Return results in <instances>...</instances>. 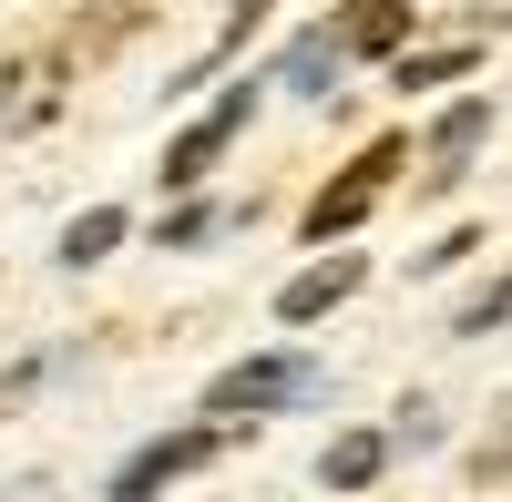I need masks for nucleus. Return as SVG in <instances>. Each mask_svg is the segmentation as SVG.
Instances as JSON below:
<instances>
[{
    "label": "nucleus",
    "instance_id": "nucleus-1",
    "mask_svg": "<svg viewBox=\"0 0 512 502\" xmlns=\"http://www.w3.org/2000/svg\"><path fill=\"white\" fill-rule=\"evenodd\" d=\"M400 164H410L400 144H369V154L349 164V175H338V185H328V195L308 205V236H318V246H328V236H349V226L369 216V205H379V195H390V175H400Z\"/></svg>",
    "mask_w": 512,
    "mask_h": 502
},
{
    "label": "nucleus",
    "instance_id": "nucleus-2",
    "mask_svg": "<svg viewBox=\"0 0 512 502\" xmlns=\"http://www.w3.org/2000/svg\"><path fill=\"white\" fill-rule=\"evenodd\" d=\"M287 400H318V369L308 359H246V369H226V380L205 390L216 421H236V410H287Z\"/></svg>",
    "mask_w": 512,
    "mask_h": 502
},
{
    "label": "nucleus",
    "instance_id": "nucleus-3",
    "mask_svg": "<svg viewBox=\"0 0 512 502\" xmlns=\"http://www.w3.org/2000/svg\"><path fill=\"white\" fill-rule=\"evenodd\" d=\"M246 113H256V82H236V93H226L216 113H205L195 134H175V144H164V185H195L205 164H216V154H226V144L246 134Z\"/></svg>",
    "mask_w": 512,
    "mask_h": 502
},
{
    "label": "nucleus",
    "instance_id": "nucleus-4",
    "mask_svg": "<svg viewBox=\"0 0 512 502\" xmlns=\"http://www.w3.org/2000/svg\"><path fill=\"white\" fill-rule=\"evenodd\" d=\"M482 134H492V103H482V93H472V103H451V113L431 123V144H420V185H431V195H451Z\"/></svg>",
    "mask_w": 512,
    "mask_h": 502
},
{
    "label": "nucleus",
    "instance_id": "nucleus-5",
    "mask_svg": "<svg viewBox=\"0 0 512 502\" xmlns=\"http://www.w3.org/2000/svg\"><path fill=\"white\" fill-rule=\"evenodd\" d=\"M226 451V431H175V441H154V451H134V462L113 472V502H144L154 482H175V472H195V462H216Z\"/></svg>",
    "mask_w": 512,
    "mask_h": 502
},
{
    "label": "nucleus",
    "instance_id": "nucleus-6",
    "mask_svg": "<svg viewBox=\"0 0 512 502\" xmlns=\"http://www.w3.org/2000/svg\"><path fill=\"white\" fill-rule=\"evenodd\" d=\"M52 82H62V62H52V52L0 62V134H31V123L52 113Z\"/></svg>",
    "mask_w": 512,
    "mask_h": 502
},
{
    "label": "nucleus",
    "instance_id": "nucleus-7",
    "mask_svg": "<svg viewBox=\"0 0 512 502\" xmlns=\"http://www.w3.org/2000/svg\"><path fill=\"white\" fill-rule=\"evenodd\" d=\"M349 287H359V257H318L297 287H277V318H287V328H308V318H328L338 298H349Z\"/></svg>",
    "mask_w": 512,
    "mask_h": 502
},
{
    "label": "nucleus",
    "instance_id": "nucleus-8",
    "mask_svg": "<svg viewBox=\"0 0 512 502\" xmlns=\"http://www.w3.org/2000/svg\"><path fill=\"white\" fill-rule=\"evenodd\" d=\"M369 472H379V431H338V441L318 451V482H328V492H359Z\"/></svg>",
    "mask_w": 512,
    "mask_h": 502
},
{
    "label": "nucleus",
    "instance_id": "nucleus-9",
    "mask_svg": "<svg viewBox=\"0 0 512 502\" xmlns=\"http://www.w3.org/2000/svg\"><path fill=\"white\" fill-rule=\"evenodd\" d=\"M103 246H123V216H113V205H93V216H72V226H62V267H93Z\"/></svg>",
    "mask_w": 512,
    "mask_h": 502
},
{
    "label": "nucleus",
    "instance_id": "nucleus-10",
    "mask_svg": "<svg viewBox=\"0 0 512 502\" xmlns=\"http://www.w3.org/2000/svg\"><path fill=\"white\" fill-rule=\"evenodd\" d=\"M328 72H338V31H308L287 52V93H328Z\"/></svg>",
    "mask_w": 512,
    "mask_h": 502
},
{
    "label": "nucleus",
    "instance_id": "nucleus-11",
    "mask_svg": "<svg viewBox=\"0 0 512 502\" xmlns=\"http://www.w3.org/2000/svg\"><path fill=\"white\" fill-rule=\"evenodd\" d=\"M472 62H482L472 41H441V52H410V62H400V93H420V82H461Z\"/></svg>",
    "mask_w": 512,
    "mask_h": 502
},
{
    "label": "nucleus",
    "instance_id": "nucleus-12",
    "mask_svg": "<svg viewBox=\"0 0 512 502\" xmlns=\"http://www.w3.org/2000/svg\"><path fill=\"white\" fill-rule=\"evenodd\" d=\"M502 308H512V267H502V277L482 287V298H472V308H461V318H451V339H482V328H492Z\"/></svg>",
    "mask_w": 512,
    "mask_h": 502
},
{
    "label": "nucleus",
    "instance_id": "nucleus-13",
    "mask_svg": "<svg viewBox=\"0 0 512 502\" xmlns=\"http://www.w3.org/2000/svg\"><path fill=\"white\" fill-rule=\"evenodd\" d=\"M472 246H482V236H472V226H451V236H441V246H431V257H420V277H441V267H461V257H472Z\"/></svg>",
    "mask_w": 512,
    "mask_h": 502
},
{
    "label": "nucleus",
    "instance_id": "nucleus-14",
    "mask_svg": "<svg viewBox=\"0 0 512 502\" xmlns=\"http://www.w3.org/2000/svg\"><path fill=\"white\" fill-rule=\"evenodd\" d=\"M502 462H512V441H492V451H482V472H502Z\"/></svg>",
    "mask_w": 512,
    "mask_h": 502
}]
</instances>
